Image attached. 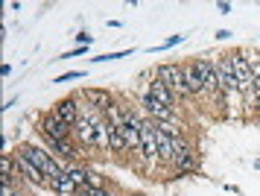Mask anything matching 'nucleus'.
<instances>
[{"label": "nucleus", "instance_id": "15", "mask_svg": "<svg viewBox=\"0 0 260 196\" xmlns=\"http://www.w3.org/2000/svg\"><path fill=\"white\" fill-rule=\"evenodd\" d=\"M27 187L30 184H24V181L21 184H3V196H32Z\"/></svg>", "mask_w": 260, "mask_h": 196}, {"label": "nucleus", "instance_id": "2", "mask_svg": "<svg viewBox=\"0 0 260 196\" xmlns=\"http://www.w3.org/2000/svg\"><path fill=\"white\" fill-rule=\"evenodd\" d=\"M152 73L179 97L182 103H187V106H196L193 103V94H190V88H187V76H184V62H158L155 67H152Z\"/></svg>", "mask_w": 260, "mask_h": 196}, {"label": "nucleus", "instance_id": "14", "mask_svg": "<svg viewBox=\"0 0 260 196\" xmlns=\"http://www.w3.org/2000/svg\"><path fill=\"white\" fill-rule=\"evenodd\" d=\"M85 184H91V187H106V184H111V179H108L106 173H100V170L88 167V181H85Z\"/></svg>", "mask_w": 260, "mask_h": 196}, {"label": "nucleus", "instance_id": "13", "mask_svg": "<svg viewBox=\"0 0 260 196\" xmlns=\"http://www.w3.org/2000/svg\"><path fill=\"white\" fill-rule=\"evenodd\" d=\"M129 53H135V47H126V50H114V53H103V56H94L91 62H94V65H103V62H117V59H126Z\"/></svg>", "mask_w": 260, "mask_h": 196}, {"label": "nucleus", "instance_id": "11", "mask_svg": "<svg viewBox=\"0 0 260 196\" xmlns=\"http://www.w3.org/2000/svg\"><path fill=\"white\" fill-rule=\"evenodd\" d=\"M120 193H123V190H120V184H117V181H111V184H106V187H91V184H82L76 196H120Z\"/></svg>", "mask_w": 260, "mask_h": 196}, {"label": "nucleus", "instance_id": "16", "mask_svg": "<svg viewBox=\"0 0 260 196\" xmlns=\"http://www.w3.org/2000/svg\"><path fill=\"white\" fill-rule=\"evenodd\" d=\"M82 76H88V73H85V70H67V73L56 76L53 82H73V79H82Z\"/></svg>", "mask_w": 260, "mask_h": 196}, {"label": "nucleus", "instance_id": "21", "mask_svg": "<svg viewBox=\"0 0 260 196\" xmlns=\"http://www.w3.org/2000/svg\"><path fill=\"white\" fill-rule=\"evenodd\" d=\"M222 187H225V190H228V193H237V196H240V193H243V190H240V187H237V184H222Z\"/></svg>", "mask_w": 260, "mask_h": 196}, {"label": "nucleus", "instance_id": "10", "mask_svg": "<svg viewBox=\"0 0 260 196\" xmlns=\"http://www.w3.org/2000/svg\"><path fill=\"white\" fill-rule=\"evenodd\" d=\"M47 190L50 193H56V196H76L79 193V187L67 179V176H59V179H53L50 184H47Z\"/></svg>", "mask_w": 260, "mask_h": 196}, {"label": "nucleus", "instance_id": "22", "mask_svg": "<svg viewBox=\"0 0 260 196\" xmlns=\"http://www.w3.org/2000/svg\"><path fill=\"white\" fill-rule=\"evenodd\" d=\"M12 106H18V97H9V100H6V106H3V109H6V112H9V109H12Z\"/></svg>", "mask_w": 260, "mask_h": 196}, {"label": "nucleus", "instance_id": "12", "mask_svg": "<svg viewBox=\"0 0 260 196\" xmlns=\"http://www.w3.org/2000/svg\"><path fill=\"white\" fill-rule=\"evenodd\" d=\"M184 41H187V33H176V35H169V38H164L161 44L149 47V53H164V50H172V47H179V44H184Z\"/></svg>", "mask_w": 260, "mask_h": 196}, {"label": "nucleus", "instance_id": "6", "mask_svg": "<svg viewBox=\"0 0 260 196\" xmlns=\"http://www.w3.org/2000/svg\"><path fill=\"white\" fill-rule=\"evenodd\" d=\"M76 94H79V97H82V100L88 103V106H94L97 112H103V114H106V112H108V109L117 103V94H114V91H108V88H97V85L79 88Z\"/></svg>", "mask_w": 260, "mask_h": 196}, {"label": "nucleus", "instance_id": "1", "mask_svg": "<svg viewBox=\"0 0 260 196\" xmlns=\"http://www.w3.org/2000/svg\"><path fill=\"white\" fill-rule=\"evenodd\" d=\"M214 62H216V73H219L222 94L228 97V109H231V117H228V120H248V117H245V106H243V94H240V79H237V73H234L231 56H228V53H214Z\"/></svg>", "mask_w": 260, "mask_h": 196}, {"label": "nucleus", "instance_id": "5", "mask_svg": "<svg viewBox=\"0 0 260 196\" xmlns=\"http://www.w3.org/2000/svg\"><path fill=\"white\" fill-rule=\"evenodd\" d=\"M199 170H202V152H199V147H196V149H190V152H182V155H176V161H172V167H169L167 179H179V176H196Z\"/></svg>", "mask_w": 260, "mask_h": 196}, {"label": "nucleus", "instance_id": "9", "mask_svg": "<svg viewBox=\"0 0 260 196\" xmlns=\"http://www.w3.org/2000/svg\"><path fill=\"white\" fill-rule=\"evenodd\" d=\"M149 94L155 97V100H158L161 106H167L169 112H179V114H184V106H182V100H179V97L172 94V91H169V88H167V85H164L158 76H155V73L149 76Z\"/></svg>", "mask_w": 260, "mask_h": 196}, {"label": "nucleus", "instance_id": "20", "mask_svg": "<svg viewBox=\"0 0 260 196\" xmlns=\"http://www.w3.org/2000/svg\"><path fill=\"white\" fill-rule=\"evenodd\" d=\"M0 73H3V79H9V76H12V65H9V62H6V65H3V67H0Z\"/></svg>", "mask_w": 260, "mask_h": 196}, {"label": "nucleus", "instance_id": "7", "mask_svg": "<svg viewBox=\"0 0 260 196\" xmlns=\"http://www.w3.org/2000/svg\"><path fill=\"white\" fill-rule=\"evenodd\" d=\"M12 155H15V164H18V176H21L30 187H47L50 179H47V176H44V173H41V170H38V167H35V164L21 152V149H18V147L12 149Z\"/></svg>", "mask_w": 260, "mask_h": 196}, {"label": "nucleus", "instance_id": "4", "mask_svg": "<svg viewBox=\"0 0 260 196\" xmlns=\"http://www.w3.org/2000/svg\"><path fill=\"white\" fill-rule=\"evenodd\" d=\"M35 135L38 138H50V141H70L73 138V129L47 109V112H41L35 117Z\"/></svg>", "mask_w": 260, "mask_h": 196}, {"label": "nucleus", "instance_id": "18", "mask_svg": "<svg viewBox=\"0 0 260 196\" xmlns=\"http://www.w3.org/2000/svg\"><path fill=\"white\" fill-rule=\"evenodd\" d=\"M231 9H234V6H231V3H225V0H219V3H216V12H219V15H228Z\"/></svg>", "mask_w": 260, "mask_h": 196}, {"label": "nucleus", "instance_id": "3", "mask_svg": "<svg viewBox=\"0 0 260 196\" xmlns=\"http://www.w3.org/2000/svg\"><path fill=\"white\" fill-rule=\"evenodd\" d=\"M18 149H21V152H24V155H27V158H30V161H32V164H35V167L47 176V179H50V181H53V179H59V176H64V170H67V164H64V161H59V158H56V155L44 147V144L21 141V144H18ZM50 181H47V184H50Z\"/></svg>", "mask_w": 260, "mask_h": 196}, {"label": "nucleus", "instance_id": "19", "mask_svg": "<svg viewBox=\"0 0 260 196\" xmlns=\"http://www.w3.org/2000/svg\"><path fill=\"white\" fill-rule=\"evenodd\" d=\"M231 38V30H216V41H228Z\"/></svg>", "mask_w": 260, "mask_h": 196}, {"label": "nucleus", "instance_id": "23", "mask_svg": "<svg viewBox=\"0 0 260 196\" xmlns=\"http://www.w3.org/2000/svg\"><path fill=\"white\" fill-rule=\"evenodd\" d=\"M120 196H146V193H140V190H123Z\"/></svg>", "mask_w": 260, "mask_h": 196}, {"label": "nucleus", "instance_id": "8", "mask_svg": "<svg viewBox=\"0 0 260 196\" xmlns=\"http://www.w3.org/2000/svg\"><path fill=\"white\" fill-rule=\"evenodd\" d=\"M50 112L73 129L76 120H79V94H76V91H73V94H64L61 100H56V103L50 106Z\"/></svg>", "mask_w": 260, "mask_h": 196}, {"label": "nucleus", "instance_id": "24", "mask_svg": "<svg viewBox=\"0 0 260 196\" xmlns=\"http://www.w3.org/2000/svg\"><path fill=\"white\" fill-rule=\"evenodd\" d=\"M254 170H260V158H254Z\"/></svg>", "mask_w": 260, "mask_h": 196}, {"label": "nucleus", "instance_id": "17", "mask_svg": "<svg viewBox=\"0 0 260 196\" xmlns=\"http://www.w3.org/2000/svg\"><path fill=\"white\" fill-rule=\"evenodd\" d=\"M73 41H76V47H91V44H94V35H91V33H76Z\"/></svg>", "mask_w": 260, "mask_h": 196}]
</instances>
